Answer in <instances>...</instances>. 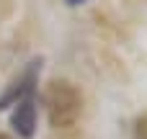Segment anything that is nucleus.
<instances>
[{"instance_id":"obj_1","label":"nucleus","mask_w":147,"mask_h":139,"mask_svg":"<svg viewBox=\"0 0 147 139\" xmlns=\"http://www.w3.org/2000/svg\"><path fill=\"white\" fill-rule=\"evenodd\" d=\"M44 106H47L49 124L54 129H65V126H72L78 121V116L83 111V98H80L78 88H72L65 80H57L47 88Z\"/></svg>"},{"instance_id":"obj_2","label":"nucleus","mask_w":147,"mask_h":139,"mask_svg":"<svg viewBox=\"0 0 147 139\" xmlns=\"http://www.w3.org/2000/svg\"><path fill=\"white\" fill-rule=\"evenodd\" d=\"M39 67H41V62H31L28 67H26V72L0 95V108H8V106H16L23 95H31V93H36V80H39Z\"/></svg>"},{"instance_id":"obj_3","label":"nucleus","mask_w":147,"mask_h":139,"mask_svg":"<svg viewBox=\"0 0 147 139\" xmlns=\"http://www.w3.org/2000/svg\"><path fill=\"white\" fill-rule=\"evenodd\" d=\"M10 124L16 129V134L21 139H31L36 132V98L34 93L31 95H23L16 108H13V116H10Z\"/></svg>"},{"instance_id":"obj_4","label":"nucleus","mask_w":147,"mask_h":139,"mask_svg":"<svg viewBox=\"0 0 147 139\" xmlns=\"http://www.w3.org/2000/svg\"><path fill=\"white\" fill-rule=\"evenodd\" d=\"M134 139H147V116H142L134 126Z\"/></svg>"},{"instance_id":"obj_5","label":"nucleus","mask_w":147,"mask_h":139,"mask_svg":"<svg viewBox=\"0 0 147 139\" xmlns=\"http://www.w3.org/2000/svg\"><path fill=\"white\" fill-rule=\"evenodd\" d=\"M70 5H80V3H85V0H67Z\"/></svg>"},{"instance_id":"obj_6","label":"nucleus","mask_w":147,"mask_h":139,"mask_svg":"<svg viewBox=\"0 0 147 139\" xmlns=\"http://www.w3.org/2000/svg\"><path fill=\"white\" fill-rule=\"evenodd\" d=\"M0 139H10V137H8V134H0Z\"/></svg>"}]
</instances>
